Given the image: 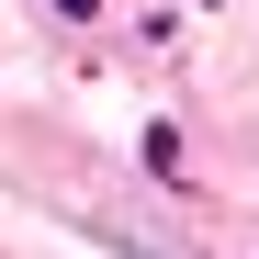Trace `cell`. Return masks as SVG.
Wrapping results in <instances>:
<instances>
[{"label": "cell", "instance_id": "cell-1", "mask_svg": "<svg viewBox=\"0 0 259 259\" xmlns=\"http://www.w3.org/2000/svg\"><path fill=\"white\" fill-rule=\"evenodd\" d=\"M57 12H68V23H91V12H102V0H57Z\"/></svg>", "mask_w": 259, "mask_h": 259}]
</instances>
